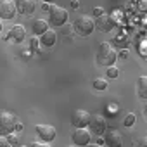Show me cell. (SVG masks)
<instances>
[{"mask_svg": "<svg viewBox=\"0 0 147 147\" xmlns=\"http://www.w3.org/2000/svg\"><path fill=\"white\" fill-rule=\"evenodd\" d=\"M116 59H118V50H116L109 42H102V43L99 45V50H97V55H95L97 64L109 67V66H114Z\"/></svg>", "mask_w": 147, "mask_h": 147, "instance_id": "cell-1", "label": "cell"}, {"mask_svg": "<svg viewBox=\"0 0 147 147\" xmlns=\"http://www.w3.org/2000/svg\"><path fill=\"white\" fill-rule=\"evenodd\" d=\"M73 28H75L78 31V35L82 36H88L94 30H95V19L88 14H82L75 19V24H73Z\"/></svg>", "mask_w": 147, "mask_h": 147, "instance_id": "cell-2", "label": "cell"}, {"mask_svg": "<svg viewBox=\"0 0 147 147\" xmlns=\"http://www.w3.org/2000/svg\"><path fill=\"white\" fill-rule=\"evenodd\" d=\"M18 125V116L11 111H0V133H12Z\"/></svg>", "mask_w": 147, "mask_h": 147, "instance_id": "cell-3", "label": "cell"}, {"mask_svg": "<svg viewBox=\"0 0 147 147\" xmlns=\"http://www.w3.org/2000/svg\"><path fill=\"white\" fill-rule=\"evenodd\" d=\"M67 16L69 14H67L66 9L57 7V5H50V9H49V24L61 28L62 24L67 23Z\"/></svg>", "mask_w": 147, "mask_h": 147, "instance_id": "cell-4", "label": "cell"}, {"mask_svg": "<svg viewBox=\"0 0 147 147\" xmlns=\"http://www.w3.org/2000/svg\"><path fill=\"white\" fill-rule=\"evenodd\" d=\"M90 116L92 114L88 111L76 109L75 113H73V116H71V123H73V126H75V128H87L88 123H90Z\"/></svg>", "mask_w": 147, "mask_h": 147, "instance_id": "cell-5", "label": "cell"}, {"mask_svg": "<svg viewBox=\"0 0 147 147\" xmlns=\"http://www.w3.org/2000/svg\"><path fill=\"white\" fill-rule=\"evenodd\" d=\"M88 126H90V131L97 133V135H102L107 130V123H106V118L102 114H92Z\"/></svg>", "mask_w": 147, "mask_h": 147, "instance_id": "cell-6", "label": "cell"}, {"mask_svg": "<svg viewBox=\"0 0 147 147\" xmlns=\"http://www.w3.org/2000/svg\"><path fill=\"white\" fill-rule=\"evenodd\" d=\"M18 14L14 0H0V19H12Z\"/></svg>", "mask_w": 147, "mask_h": 147, "instance_id": "cell-7", "label": "cell"}, {"mask_svg": "<svg viewBox=\"0 0 147 147\" xmlns=\"http://www.w3.org/2000/svg\"><path fill=\"white\" fill-rule=\"evenodd\" d=\"M35 131L42 138V142H47V144L52 142L55 138V135H57V131H55V128L52 125H36L35 126Z\"/></svg>", "mask_w": 147, "mask_h": 147, "instance_id": "cell-8", "label": "cell"}, {"mask_svg": "<svg viewBox=\"0 0 147 147\" xmlns=\"http://www.w3.org/2000/svg\"><path fill=\"white\" fill-rule=\"evenodd\" d=\"M90 137H92V133L87 128H75V131H73V135H71L75 145H80V147L88 145L90 144Z\"/></svg>", "mask_w": 147, "mask_h": 147, "instance_id": "cell-9", "label": "cell"}, {"mask_svg": "<svg viewBox=\"0 0 147 147\" xmlns=\"http://www.w3.org/2000/svg\"><path fill=\"white\" fill-rule=\"evenodd\" d=\"M104 144H107L109 147H121L123 145V137L116 128H109L104 131Z\"/></svg>", "mask_w": 147, "mask_h": 147, "instance_id": "cell-10", "label": "cell"}, {"mask_svg": "<svg viewBox=\"0 0 147 147\" xmlns=\"http://www.w3.org/2000/svg\"><path fill=\"white\" fill-rule=\"evenodd\" d=\"M114 26H116V21H114V18L109 16V14H102V16L95 21V30L104 31V33L114 30Z\"/></svg>", "mask_w": 147, "mask_h": 147, "instance_id": "cell-11", "label": "cell"}, {"mask_svg": "<svg viewBox=\"0 0 147 147\" xmlns=\"http://www.w3.org/2000/svg\"><path fill=\"white\" fill-rule=\"evenodd\" d=\"M16 9L23 16H31L36 11V2H35V0H18V2H16Z\"/></svg>", "mask_w": 147, "mask_h": 147, "instance_id": "cell-12", "label": "cell"}, {"mask_svg": "<svg viewBox=\"0 0 147 147\" xmlns=\"http://www.w3.org/2000/svg\"><path fill=\"white\" fill-rule=\"evenodd\" d=\"M9 36H11L12 42L19 43V42H23L24 36H26V28H24L23 24H14V26L9 30Z\"/></svg>", "mask_w": 147, "mask_h": 147, "instance_id": "cell-13", "label": "cell"}, {"mask_svg": "<svg viewBox=\"0 0 147 147\" xmlns=\"http://www.w3.org/2000/svg\"><path fill=\"white\" fill-rule=\"evenodd\" d=\"M38 42H40V45H43V47H52V45H55V42H57V33L52 31V30H47L43 35H40Z\"/></svg>", "mask_w": 147, "mask_h": 147, "instance_id": "cell-14", "label": "cell"}, {"mask_svg": "<svg viewBox=\"0 0 147 147\" xmlns=\"http://www.w3.org/2000/svg\"><path fill=\"white\" fill-rule=\"evenodd\" d=\"M31 30H33V33H35L36 36L43 35V33L49 30V23H47V19H43V18L35 19V21L31 23Z\"/></svg>", "mask_w": 147, "mask_h": 147, "instance_id": "cell-15", "label": "cell"}, {"mask_svg": "<svg viewBox=\"0 0 147 147\" xmlns=\"http://www.w3.org/2000/svg\"><path fill=\"white\" fill-rule=\"evenodd\" d=\"M137 94L140 99H145L147 100V76H140L137 80Z\"/></svg>", "mask_w": 147, "mask_h": 147, "instance_id": "cell-16", "label": "cell"}, {"mask_svg": "<svg viewBox=\"0 0 147 147\" xmlns=\"http://www.w3.org/2000/svg\"><path fill=\"white\" fill-rule=\"evenodd\" d=\"M92 85H94L95 90H106L107 88V80L106 78H95Z\"/></svg>", "mask_w": 147, "mask_h": 147, "instance_id": "cell-17", "label": "cell"}, {"mask_svg": "<svg viewBox=\"0 0 147 147\" xmlns=\"http://www.w3.org/2000/svg\"><path fill=\"white\" fill-rule=\"evenodd\" d=\"M106 75H107V78H118L119 76V69L116 66H109L106 69Z\"/></svg>", "mask_w": 147, "mask_h": 147, "instance_id": "cell-18", "label": "cell"}, {"mask_svg": "<svg viewBox=\"0 0 147 147\" xmlns=\"http://www.w3.org/2000/svg\"><path fill=\"white\" fill-rule=\"evenodd\" d=\"M135 119H137V116H135L133 113H130V114H126V118H125L123 125H125V126H131V125L135 123Z\"/></svg>", "mask_w": 147, "mask_h": 147, "instance_id": "cell-19", "label": "cell"}, {"mask_svg": "<svg viewBox=\"0 0 147 147\" xmlns=\"http://www.w3.org/2000/svg\"><path fill=\"white\" fill-rule=\"evenodd\" d=\"M5 137H7L9 145H11V144H14V145L18 144V133H9V135H5Z\"/></svg>", "mask_w": 147, "mask_h": 147, "instance_id": "cell-20", "label": "cell"}, {"mask_svg": "<svg viewBox=\"0 0 147 147\" xmlns=\"http://www.w3.org/2000/svg\"><path fill=\"white\" fill-rule=\"evenodd\" d=\"M38 45H40L38 38H31V42H30V47H31V50H38Z\"/></svg>", "mask_w": 147, "mask_h": 147, "instance_id": "cell-21", "label": "cell"}, {"mask_svg": "<svg viewBox=\"0 0 147 147\" xmlns=\"http://www.w3.org/2000/svg\"><path fill=\"white\" fill-rule=\"evenodd\" d=\"M0 147H9V142H7L5 135H0Z\"/></svg>", "mask_w": 147, "mask_h": 147, "instance_id": "cell-22", "label": "cell"}, {"mask_svg": "<svg viewBox=\"0 0 147 147\" xmlns=\"http://www.w3.org/2000/svg\"><path fill=\"white\" fill-rule=\"evenodd\" d=\"M102 14H106L102 7H94V16H97V18H100Z\"/></svg>", "mask_w": 147, "mask_h": 147, "instance_id": "cell-23", "label": "cell"}, {"mask_svg": "<svg viewBox=\"0 0 147 147\" xmlns=\"http://www.w3.org/2000/svg\"><path fill=\"white\" fill-rule=\"evenodd\" d=\"M30 147H50V144H47V142H33Z\"/></svg>", "mask_w": 147, "mask_h": 147, "instance_id": "cell-24", "label": "cell"}, {"mask_svg": "<svg viewBox=\"0 0 147 147\" xmlns=\"http://www.w3.org/2000/svg\"><path fill=\"white\" fill-rule=\"evenodd\" d=\"M61 28H62V31H64V33H71L73 30H75V28H73L71 24H67V23H66V24H62Z\"/></svg>", "mask_w": 147, "mask_h": 147, "instance_id": "cell-25", "label": "cell"}, {"mask_svg": "<svg viewBox=\"0 0 147 147\" xmlns=\"http://www.w3.org/2000/svg\"><path fill=\"white\" fill-rule=\"evenodd\" d=\"M137 147H147V137H142L140 140H138V145Z\"/></svg>", "mask_w": 147, "mask_h": 147, "instance_id": "cell-26", "label": "cell"}, {"mask_svg": "<svg viewBox=\"0 0 147 147\" xmlns=\"http://www.w3.org/2000/svg\"><path fill=\"white\" fill-rule=\"evenodd\" d=\"M78 5H80V2H78V0H71V7H73V9H76Z\"/></svg>", "mask_w": 147, "mask_h": 147, "instance_id": "cell-27", "label": "cell"}, {"mask_svg": "<svg viewBox=\"0 0 147 147\" xmlns=\"http://www.w3.org/2000/svg\"><path fill=\"white\" fill-rule=\"evenodd\" d=\"M140 9H142V11H147V0H144V2H140Z\"/></svg>", "mask_w": 147, "mask_h": 147, "instance_id": "cell-28", "label": "cell"}, {"mask_svg": "<svg viewBox=\"0 0 147 147\" xmlns=\"http://www.w3.org/2000/svg\"><path fill=\"white\" fill-rule=\"evenodd\" d=\"M23 128H24V126H23V123H19V121H18V125H16V130H14V131H21Z\"/></svg>", "mask_w": 147, "mask_h": 147, "instance_id": "cell-29", "label": "cell"}, {"mask_svg": "<svg viewBox=\"0 0 147 147\" xmlns=\"http://www.w3.org/2000/svg\"><path fill=\"white\" fill-rule=\"evenodd\" d=\"M50 5H52V4H43V7H42V9H43L45 12H49V9H50Z\"/></svg>", "mask_w": 147, "mask_h": 147, "instance_id": "cell-30", "label": "cell"}, {"mask_svg": "<svg viewBox=\"0 0 147 147\" xmlns=\"http://www.w3.org/2000/svg\"><path fill=\"white\" fill-rule=\"evenodd\" d=\"M85 147H102V145H99V144H88V145H85Z\"/></svg>", "mask_w": 147, "mask_h": 147, "instance_id": "cell-31", "label": "cell"}, {"mask_svg": "<svg viewBox=\"0 0 147 147\" xmlns=\"http://www.w3.org/2000/svg\"><path fill=\"white\" fill-rule=\"evenodd\" d=\"M144 113H145V116H147V100H145V104H144Z\"/></svg>", "mask_w": 147, "mask_h": 147, "instance_id": "cell-32", "label": "cell"}, {"mask_svg": "<svg viewBox=\"0 0 147 147\" xmlns=\"http://www.w3.org/2000/svg\"><path fill=\"white\" fill-rule=\"evenodd\" d=\"M42 2H43V4H52L54 0H42Z\"/></svg>", "mask_w": 147, "mask_h": 147, "instance_id": "cell-33", "label": "cell"}, {"mask_svg": "<svg viewBox=\"0 0 147 147\" xmlns=\"http://www.w3.org/2000/svg\"><path fill=\"white\" fill-rule=\"evenodd\" d=\"M2 28H4V23H2V19H0V31H2Z\"/></svg>", "mask_w": 147, "mask_h": 147, "instance_id": "cell-34", "label": "cell"}, {"mask_svg": "<svg viewBox=\"0 0 147 147\" xmlns=\"http://www.w3.org/2000/svg\"><path fill=\"white\" fill-rule=\"evenodd\" d=\"M19 147H30V145H19Z\"/></svg>", "mask_w": 147, "mask_h": 147, "instance_id": "cell-35", "label": "cell"}, {"mask_svg": "<svg viewBox=\"0 0 147 147\" xmlns=\"http://www.w3.org/2000/svg\"><path fill=\"white\" fill-rule=\"evenodd\" d=\"M71 147H75V145H71Z\"/></svg>", "mask_w": 147, "mask_h": 147, "instance_id": "cell-36", "label": "cell"}]
</instances>
